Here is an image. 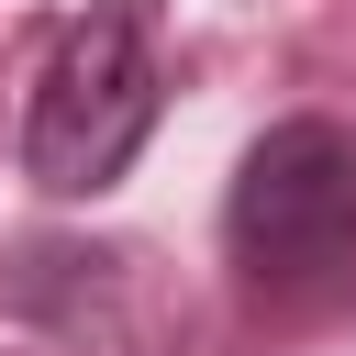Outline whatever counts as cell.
Here are the masks:
<instances>
[{
  "mask_svg": "<svg viewBox=\"0 0 356 356\" xmlns=\"http://www.w3.org/2000/svg\"><path fill=\"white\" fill-rule=\"evenodd\" d=\"M167 111V56H156V0H89L22 100V178L56 200H100L122 189V167L145 156Z\"/></svg>",
  "mask_w": 356,
  "mask_h": 356,
  "instance_id": "obj_2",
  "label": "cell"
},
{
  "mask_svg": "<svg viewBox=\"0 0 356 356\" xmlns=\"http://www.w3.org/2000/svg\"><path fill=\"white\" fill-rule=\"evenodd\" d=\"M222 256L245 300L278 323L356 312V134L323 111L267 122L222 189Z\"/></svg>",
  "mask_w": 356,
  "mask_h": 356,
  "instance_id": "obj_1",
  "label": "cell"
}]
</instances>
